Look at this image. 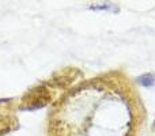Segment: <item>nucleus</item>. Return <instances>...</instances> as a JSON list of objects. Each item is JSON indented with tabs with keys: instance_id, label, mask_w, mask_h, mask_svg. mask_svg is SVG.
<instances>
[{
	"instance_id": "f257e3e1",
	"label": "nucleus",
	"mask_w": 155,
	"mask_h": 136,
	"mask_svg": "<svg viewBox=\"0 0 155 136\" xmlns=\"http://www.w3.org/2000/svg\"><path fill=\"white\" fill-rule=\"evenodd\" d=\"M137 82H139L142 86H144V87H151V86H154V83H155V75L144 74V75L137 78Z\"/></svg>"
},
{
	"instance_id": "f03ea898",
	"label": "nucleus",
	"mask_w": 155,
	"mask_h": 136,
	"mask_svg": "<svg viewBox=\"0 0 155 136\" xmlns=\"http://www.w3.org/2000/svg\"><path fill=\"white\" fill-rule=\"evenodd\" d=\"M91 10H94V11H102V10H112V11H114V10H117V7H113L112 4H95V5H91Z\"/></svg>"
}]
</instances>
